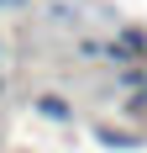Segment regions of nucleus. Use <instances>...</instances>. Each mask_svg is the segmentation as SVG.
<instances>
[{"mask_svg":"<svg viewBox=\"0 0 147 153\" xmlns=\"http://www.w3.org/2000/svg\"><path fill=\"white\" fill-rule=\"evenodd\" d=\"M42 116H68V106H63V100H53V95H47V100H42Z\"/></svg>","mask_w":147,"mask_h":153,"instance_id":"f257e3e1","label":"nucleus"}]
</instances>
